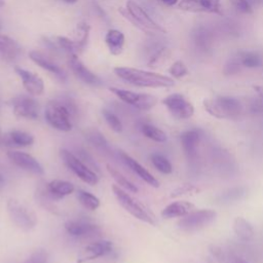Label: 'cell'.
I'll use <instances>...</instances> for the list:
<instances>
[{
	"mask_svg": "<svg viewBox=\"0 0 263 263\" xmlns=\"http://www.w3.org/2000/svg\"><path fill=\"white\" fill-rule=\"evenodd\" d=\"M199 192V188L193 184H182L179 187L175 188L171 192V197H179L186 194H196Z\"/></svg>",
	"mask_w": 263,
	"mask_h": 263,
	"instance_id": "ab89813d",
	"label": "cell"
},
{
	"mask_svg": "<svg viewBox=\"0 0 263 263\" xmlns=\"http://www.w3.org/2000/svg\"><path fill=\"white\" fill-rule=\"evenodd\" d=\"M7 212L11 221L23 230H31L37 224V217L35 213L20 202L16 199H9L7 201Z\"/></svg>",
	"mask_w": 263,
	"mask_h": 263,
	"instance_id": "8992f818",
	"label": "cell"
},
{
	"mask_svg": "<svg viewBox=\"0 0 263 263\" xmlns=\"http://www.w3.org/2000/svg\"><path fill=\"white\" fill-rule=\"evenodd\" d=\"M194 204L186 200H177L167 204L161 212V216L165 219L182 218L192 212Z\"/></svg>",
	"mask_w": 263,
	"mask_h": 263,
	"instance_id": "7402d4cb",
	"label": "cell"
},
{
	"mask_svg": "<svg viewBox=\"0 0 263 263\" xmlns=\"http://www.w3.org/2000/svg\"><path fill=\"white\" fill-rule=\"evenodd\" d=\"M76 196L78 201L89 211H95L100 206V199L90 192L80 189L76 192Z\"/></svg>",
	"mask_w": 263,
	"mask_h": 263,
	"instance_id": "1f68e13d",
	"label": "cell"
},
{
	"mask_svg": "<svg viewBox=\"0 0 263 263\" xmlns=\"http://www.w3.org/2000/svg\"><path fill=\"white\" fill-rule=\"evenodd\" d=\"M179 8L190 12H209L222 14L220 0H181Z\"/></svg>",
	"mask_w": 263,
	"mask_h": 263,
	"instance_id": "9a60e30c",
	"label": "cell"
},
{
	"mask_svg": "<svg viewBox=\"0 0 263 263\" xmlns=\"http://www.w3.org/2000/svg\"><path fill=\"white\" fill-rule=\"evenodd\" d=\"M47 192L52 199H59L66 195H69L75 191V187L72 183L64 180L50 181L46 186Z\"/></svg>",
	"mask_w": 263,
	"mask_h": 263,
	"instance_id": "d4e9b609",
	"label": "cell"
},
{
	"mask_svg": "<svg viewBox=\"0 0 263 263\" xmlns=\"http://www.w3.org/2000/svg\"><path fill=\"white\" fill-rule=\"evenodd\" d=\"M4 4H5L4 0H0V8H1V7H3V6H4Z\"/></svg>",
	"mask_w": 263,
	"mask_h": 263,
	"instance_id": "681fc988",
	"label": "cell"
},
{
	"mask_svg": "<svg viewBox=\"0 0 263 263\" xmlns=\"http://www.w3.org/2000/svg\"><path fill=\"white\" fill-rule=\"evenodd\" d=\"M250 5L252 6L253 9L257 8V7H260L263 5V0H248Z\"/></svg>",
	"mask_w": 263,
	"mask_h": 263,
	"instance_id": "ee69618b",
	"label": "cell"
},
{
	"mask_svg": "<svg viewBox=\"0 0 263 263\" xmlns=\"http://www.w3.org/2000/svg\"><path fill=\"white\" fill-rule=\"evenodd\" d=\"M168 57H170V49L166 47H161L151 55L147 65L151 68L157 67L162 63H164L168 59Z\"/></svg>",
	"mask_w": 263,
	"mask_h": 263,
	"instance_id": "8d00e7d4",
	"label": "cell"
},
{
	"mask_svg": "<svg viewBox=\"0 0 263 263\" xmlns=\"http://www.w3.org/2000/svg\"><path fill=\"white\" fill-rule=\"evenodd\" d=\"M102 113H103V116H104L106 122L108 123V125L110 126V128L112 130H114L115 133H120L122 130V127H123L122 123L116 114H114L113 112H111L110 110H107V109H104L102 111Z\"/></svg>",
	"mask_w": 263,
	"mask_h": 263,
	"instance_id": "74e56055",
	"label": "cell"
},
{
	"mask_svg": "<svg viewBox=\"0 0 263 263\" xmlns=\"http://www.w3.org/2000/svg\"><path fill=\"white\" fill-rule=\"evenodd\" d=\"M181 145L183 151L188 159H194L197 154V147L200 141V135L195 129H190L182 133L181 137Z\"/></svg>",
	"mask_w": 263,
	"mask_h": 263,
	"instance_id": "ffe728a7",
	"label": "cell"
},
{
	"mask_svg": "<svg viewBox=\"0 0 263 263\" xmlns=\"http://www.w3.org/2000/svg\"><path fill=\"white\" fill-rule=\"evenodd\" d=\"M61 1H63V2H65V3H68V4H74V3H76L78 0H61Z\"/></svg>",
	"mask_w": 263,
	"mask_h": 263,
	"instance_id": "7dc6e473",
	"label": "cell"
},
{
	"mask_svg": "<svg viewBox=\"0 0 263 263\" xmlns=\"http://www.w3.org/2000/svg\"><path fill=\"white\" fill-rule=\"evenodd\" d=\"M212 32L205 27H196L192 32V41L197 50L205 53L212 45Z\"/></svg>",
	"mask_w": 263,
	"mask_h": 263,
	"instance_id": "603a6c76",
	"label": "cell"
},
{
	"mask_svg": "<svg viewBox=\"0 0 263 263\" xmlns=\"http://www.w3.org/2000/svg\"><path fill=\"white\" fill-rule=\"evenodd\" d=\"M106 167H107L108 173L112 177V179L117 183V185L119 187H121L127 191H130L133 193L138 192V190H139L138 187L134 183H132L129 180H127L119 171H117L115 167L111 166L110 164H107Z\"/></svg>",
	"mask_w": 263,
	"mask_h": 263,
	"instance_id": "f546056e",
	"label": "cell"
},
{
	"mask_svg": "<svg viewBox=\"0 0 263 263\" xmlns=\"http://www.w3.org/2000/svg\"><path fill=\"white\" fill-rule=\"evenodd\" d=\"M29 58L31 59L32 62H34L37 66L40 68L48 71L49 73L53 74L61 80H65L67 75L66 72L63 70L62 67H60L54 61H52L49 57L46 54L38 51V50H31L29 52Z\"/></svg>",
	"mask_w": 263,
	"mask_h": 263,
	"instance_id": "ac0fdd59",
	"label": "cell"
},
{
	"mask_svg": "<svg viewBox=\"0 0 263 263\" xmlns=\"http://www.w3.org/2000/svg\"><path fill=\"white\" fill-rule=\"evenodd\" d=\"M151 161H152L154 167L162 174L168 175L173 172L172 163L170 162V160L165 156H163L161 154H158V153L152 154L151 155Z\"/></svg>",
	"mask_w": 263,
	"mask_h": 263,
	"instance_id": "e575fe53",
	"label": "cell"
},
{
	"mask_svg": "<svg viewBox=\"0 0 263 263\" xmlns=\"http://www.w3.org/2000/svg\"><path fill=\"white\" fill-rule=\"evenodd\" d=\"M68 64L73 72V74L80 79L82 82L89 85H101L102 80L98 75L91 72L78 58V54H69Z\"/></svg>",
	"mask_w": 263,
	"mask_h": 263,
	"instance_id": "4fadbf2b",
	"label": "cell"
},
{
	"mask_svg": "<svg viewBox=\"0 0 263 263\" xmlns=\"http://www.w3.org/2000/svg\"><path fill=\"white\" fill-rule=\"evenodd\" d=\"M112 251V242L109 240H98L85 246L77 255V263H84L105 256Z\"/></svg>",
	"mask_w": 263,
	"mask_h": 263,
	"instance_id": "2e32d148",
	"label": "cell"
},
{
	"mask_svg": "<svg viewBox=\"0 0 263 263\" xmlns=\"http://www.w3.org/2000/svg\"><path fill=\"white\" fill-rule=\"evenodd\" d=\"M232 263H249L248 261H246L245 259L240 258V257H234L232 259Z\"/></svg>",
	"mask_w": 263,
	"mask_h": 263,
	"instance_id": "bcb514c9",
	"label": "cell"
},
{
	"mask_svg": "<svg viewBox=\"0 0 263 263\" xmlns=\"http://www.w3.org/2000/svg\"><path fill=\"white\" fill-rule=\"evenodd\" d=\"M155 1L161 3V4L165 5V6H174V5H176L178 3V0H155Z\"/></svg>",
	"mask_w": 263,
	"mask_h": 263,
	"instance_id": "f6af8a7d",
	"label": "cell"
},
{
	"mask_svg": "<svg viewBox=\"0 0 263 263\" xmlns=\"http://www.w3.org/2000/svg\"><path fill=\"white\" fill-rule=\"evenodd\" d=\"M48 259V254L44 250L35 251L24 263H46Z\"/></svg>",
	"mask_w": 263,
	"mask_h": 263,
	"instance_id": "b9f144b4",
	"label": "cell"
},
{
	"mask_svg": "<svg viewBox=\"0 0 263 263\" xmlns=\"http://www.w3.org/2000/svg\"><path fill=\"white\" fill-rule=\"evenodd\" d=\"M21 47L11 37L0 34V57L5 62H13L18 58Z\"/></svg>",
	"mask_w": 263,
	"mask_h": 263,
	"instance_id": "44dd1931",
	"label": "cell"
},
{
	"mask_svg": "<svg viewBox=\"0 0 263 263\" xmlns=\"http://www.w3.org/2000/svg\"><path fill=\"white\" fill-rule=\"evenodd\" d=\"M7 157L16 166L27 172H30L37 176H41L44 174V170L42 165L37 161V159L26 152L10 150L7 152Z\"/></svg>",
	"mask_w": 263,
	"mask_h": 263,
	"instance_id": "7c38bea8",
	"label": "cell"
},
{
	"mask_svg": "<svg viewBox=\"0 0 263 263\" xmlns=\"http://www.w3.org/2000/svg\"><path fill=\"white\" fill-rule=\"evenodd\" d=\"M241 67L246 68H259L263 64L262 55L257 51H240L236 54Z\"/></svg>",
	"mask_w": 263,
	"mask_h": 263,
	"instance_id": "f1b7e54d",
	"label": "cell"
},
{
	"mask_svg": "<svg viewBox=\"0 0 263 263\" xmlns=\"http://www.w3.org/2000/svg\"><path fill=\"white\" fill-rule=\"evenodd\" d=\"M114 74L121 80L139 87H171L175 85V80L166 75L156 72L146 71L132 67H116Z\"/></svg>",
	"mask_w": 263,
	"mask_h": 263,
	"instance_id": "6da1fadb",
	"label": "cell"
},
{
	"mask_svg": "<svg viewBox=\"0 0 263 263\" xmlns=\"http://www.w3.org/2000/svg\"><path fill=\"white\" fill-rule=\"evenodd\" d=\"M162 104L177 119H188L194 114L193 105L182 93H171L162 100Z\"/></svg>",
	"mask_w": 263,
	"mask_h": 263,
	"instance_id": "30bf717a",
	"label": "cell"
},
{
	"mask_svg": "<svg viewBox=\"0 0 263 263\" xmlns=\"http://www.w3.org/2000/svg\"><path fill=\"white\" fill-rule=\"evenodd\" d=\"M112 191L118 201V203L132 216L137 218L138 220H141L145 223L155 225V219L153 215L150 214L149 211L146 210V208L136 200L133 196H130L127 192H125L121 187L118 185H113L112 186Z\"/></svg>",
	"mask_w": 263,
	"mask_h": 263,
	"instance_id": "277c9868",
	"label": "cell"
},
{
	"mask_svg": "<svg viewBox=\"0 0 263 263\" xmlns=\"http://www.w3.org/2000/svg\"><path fill=\"white\" fill-rule=\"evenodd\" d=\"M168 73L171 74L172 77L176 79H181L184 76H186L189 73V71L187 66L182 61H176L168 68Z\"/></svg>",
	"mask_w": 263,
	"mask_h": 263,
	"instance_id": "f35d334b",
	"label": "cell"
},
{
	"mask_svg": "<svg viewBox=\"0 0 263 263\" xmlns=\"http://www.w3.org/2000/svg\"><path fill=\"white\" fill-rule=\"evenodd\" d=\"M217 217V213L211 209H201L190 212L188 215L182 217L177 225L181 230L194 231L203 228L211 224Z\"/></svg>",
	"mask_w": 263,
	"mask_h": 263,
	"instance_id": "9c48e42d",
	"label": "cell"
},
{
	"mask_svg": "<svg viewBox=\"0 0 263 263\" xmlns=\"http://www.w3.org/2000/svg\"><path fill=\"white\" fill-rule=\"evenodd\" d=\"M246 195V188L245 187H232L223 192H221L217 197L216 200L221 204H229L232 202H236L242 199Z\"/></svg>",
	"mask_w": 263,
	"mask_h": 263,
	"instance_id": "83f0119b",
	"label": "cell"
},
{
	"mask_svg": "<svg viewBox=\"0 0 263 263\" xmlns=\"http://www.w3.org/2000/svg\"><path fill=\"white\" fill-rule=\"evenodd\" d=\"M65 229L74 237H90L101 232L99 226L84 221H68L65 224Z\"/></svg>",
	"mask_w": 263,
	"mask_h": 263,
	"instance_id": "d6986e66",
	"label": "cell"
},
{
	"mask_svg": "<svg viewBox=\"0 0 263 263\" xmlns=\"http://www.w3.org/2000/svg\"><path fill=\"white\" fill-rule=\"evenodd\" d=\"M240 68H241V65H240L237 57H234L227 61V63L224 66L223 72L225 75H233V74L238 73L240 71Z\"/></svg>",
	"mask_w": 263,
	"mask_h": 263,
	"instance_id": "60d3db41",
	"label": "cell"
},
{
	"mask_svg": "<svg viewBox=\"0 0 263 263\" xmlns=\"http://www.w3.org/2000/svg\"><path fill=\"white\" fill-rule=\"evenodd\" d=\"M55 44L59 48L66 51L68 54H78L81 50L76 40H72L66 36H57Z\"/></svg>",
	"mask_w": 263,
	"mask_h": 263,
	"instance_id": "d6a6232c",
	"label": "cell"
},
{
	"mask_svg": "<svg viewBox=\"0 0 263 263\" xmlns=\"http://www.w3.org/2000/svg\"><path fill=\"white\" fill-rule=\"evenodd\" d=\"M71 109L59 101H49L45 107V119L53 128L61 132H70Z\"/></svg>",
	"mask_w": 263,
	"mask_h": 263,
	"instance_id": "5b68a950",
	"label": "cell"
},
{
	"mask_svg": "<svg viewBox=\"0 0 263 263\" xmlns=\"http://www.w3.org/2000/svg\"><path fill=\"white\" fill-rule=\"evenodd\" d=\"M13 114L21 118L36 119L39 116V105L30 96H18L11 100Z\"/></svg>",
	"mask_w": 263,
	"mask_h": 263,
	"instance_id": "8fae6325",
	"label": "cell"
},
{
	"mask_svg": "<svg viewBox=\"0 0 263 263\" xmlns=\"http://www.w3.org/2000/svg\"><path fill=\"white\" fill-rule=\"evenodd\" d=\"M203 107L211 116L218 119L236 118L242 112L241 103L236 98L229 96L206 99L203 101Z\"/></svg>",
	"mask_w": 263,
	"mask_h": 263,
	"instance_id": "3957f363",
	"label": "cell"
},
{
	"mask_svg": "<svg viewBox=\"0 0 263 263\" xmlns=\"http://www.w3.org/2000/svg\"><path fill=\"white\" fill-rule=\"evenodd\" d=\"M109 90L113 92L122 102L139 109V110H150L157 104L156 97L150 93L135 92L118 87H110Z\"/></svg>",
	"mask_w": 263,
	"mask_h": 263,
	"instance_id": "ba28073f",
	"label": "cell"
},
{
	"mask_svg": "<svg viewBox=\"0 0 263 263\" xmlns=\"http://www.w3.org/2000/svg\"><path fill=\"white\" fill-rule=\"evenodd\" d=\"M4 142L9 146L26 147L34 143V138L29 133L23 130H11L4 136Z\"/></svg>",
	"mask_w": 263,
	"mask_h": 263,
	"instance_id": "4316f807",
	"label": "cell"
},
{
	"mask_svg": "<svg viewBox=\"0 0 263 263\" xmlns=\"http://www.w3.org/2000/svg\"><path fill=\"white\" fill-rule=\"evenodd\" d=\"M14 71L22 79L23 86L28 93L31 96H40L43 93L44 82L38 74L21 67H15Z\"/></svg>",
	"mask_w": 263,
	"mask_h": 263,
	"instance_id": "5bb4252c",
	"label": "cell"
},
{
	"mask_svg": "<svg viewBox=\"0 0 263 263\" xmlns=\"http://www.w3.org/2000/svg\"><path fill=\"white\" fill-rule=\"evenodd\" d=\"M3 184H4V179H3L2 175L0 174V187H2V186H3Z\"/></svg>",
	"mask_w": 263,
	"mask_h": 263,
	"instance_id": "c3c4849f",
	"label": "cell"
},
{
	"mask_svg": "<svg viewBox=\"0 0 263 263\" xmlns=\"http://www.w3.org/2000/svg\"><path fill=\"white\" fill-rule=\"evenodd\" d=\"M89 31H90V26L85 23V22H80L77 24V39H75L79 45L80 50L82 51V49L85 47L87 40H88V36H89Z\"/></svg>",
	"mask_w": 263,
	"mask_h": 263,
	"instance_id": "d590c367",
	"label": "cell"
},
{
	"mask_svg": "<svg viewBox=\"0 0 263 263\" xmlns=\"http://www.w3.org/2000/svg\"><path fill=\"white\" fill-rule=\"evenodd\" d=\"M60 155L67 167L70 168L80 180L89 185L98 184L99 177L97 174L91 171L79 157L66 149H61Z\"/></svg>",
	"mask_w": 263,
	"mask_h": 263,
	"instance_id": "52a82bcc",
	"label": "cell"
},
{
	"mask_svg": "<svg viewBox=\"0 0 263 263\" xmlns=\"http://www.w3.org/2000/svg\"><path fill=\"white\" fill-rule=\"evenodd\" d=\"M230 3L232 4V6L239 12L241 13H246V14H249V13H252L253 12V8L252 6L250 5L249 1L248 0H229Z\"/></svg>",
	"mask_w": 263,
	"mask_h": 263,
	"instance_id": "7bdbcfd3",
	"label": "cell"
},
{
	"mask_svg": "<svg viewBox=\"0 0 263 263\" xmlns=\"http://www.w3.org/2000/svg\"><path fill=\"white\" fill-rule=\"evenodd\" d=\"M85 138L96 148H98L102 151H108L109 150V145H108V142H107L106 138L98 129H93V128L88 129L85 133Z\"/></svg>",
	"mask_w": 263,
	"mask_h": 263,
	"instance_id": "4dcf8cb0",
	"label": "cell"
},
{
	"mask_svg": "<svg viewBox=\"0 0 263 263\" xmlns=\"http://www.w3.org/2000/svg\"><path fill=\"white\" fill-rule=\"evenodd\" d=\"M124 40V34L116 29L108 30L105 36V42L110 53L113 55H119L123 51Z\"/></svg>",
	"mask_w": 263,
	"mask_h": 263,
	"instance_id": "cb8c5ba5",
	"label": "cell"
},
{
	"mask_svg": "<svg viewBox=\"0 0 263 263\" xmlns=\"http://www.w3.org/2000/svg\"><path fill=\"white\" fill-rule=\"evenodd\" d=\"M0 29H1V24H0Z\"/></svg>",
	"mask_w": 263,
	"mask_h": 263,
	"instance_id": "f907efd6",
	"label": "cell"
},
{
	"mask_svg": "<svg viewBox=\"0 0 263 263\" xmlns=\"http://www.w3.org/2000/svg\"><path fill=\"white\" fill-rule=\"evenodd\" d=\"M232 229L235 235L242 241L251 240L255 234L253 225L243 217H236L233 220Z\"/></svg>",
	"mask_w": 263,
	"mask_h": 263,
	"instance_id": "484cf974",
	"label": "cell"
},
{
	"mask_svg": "<svg viewBox=\"0 0 263 263\" xmlns=\"http://www.w3.org/2000/svg\"><path fill=\"white\" fill-rule=\"evenodd\" d=\"M118 11L135 27L148 35L165 33V29L158 25L141 5L133 0H128L125 4V7H120Z\"/></svg>",
	"mask_w": 263,
	"mask_h": 263,
	"instance_id": "7a4b0ae2",
	"label": "cell"
},
{
	"mask_svg": "<svg viewBox=\"0 0 263 263\" xmlns=\"http://www.w3.org/2000/svg\"><path fill=\"white\" fill-rule=\"evenodd\" d=\"M119 156H120V159L122 160V162L132 172H134L139 178H141L144 182H146L147 184H149L152 187H155V188L159 187L158 180L149 171H147L141 163H139L136 159H134L132 156H129L128 154H126L123 151L119 152Z\"/></svg>",
	"mask_w": 263,
	"mask_h": 263,
	"instance_id": "e0dca14e",
	"label": "cell"
},
{
	"mask_svg": "<svg viewBox=\"0 0 263 263\" xmlns=\"http://www.w3.org/2000/svg\"><path fill=\"white\" fill-rule=\"evenodd\" d=\"M141 130L145 137H147L152 141H155L158 143H163L166 141L165 133L152 124H149V123L143 124L141 127Z\"/></svg>",
	"mask_w": 263,
	"mask_h": 263,
	"instance_id": "836d02e7",
	"label": "cell"
}]
</instances>
